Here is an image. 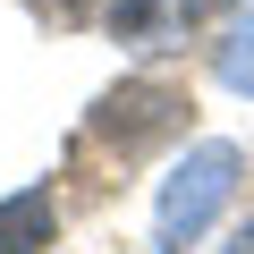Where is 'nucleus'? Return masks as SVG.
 Masks as SVG:
<instances>
[{
	"instance_id": "f257e3e1",
	"label": "nucleus",
	"mask_w": 254,
	"mask_h": 254,
	"mask_svg": "<svg viewBox=\"0 0 254 254\" xmlns=\"http://www.w3.org/2000/svg\"><path fill=\"white\" fill-rule=\"evenodd\" d=\"M237 144H195L178 170H170V187H161V246L153 254H187V237H203V220L229 203V187H237Z\"/></svg>"
},
{
	"instance_id": "20e7f679",
	"label": "nucleus",
	"mask_w": 254,
	"mask_h": 254,
	"mask_svg": "<svg viewBox=\"0 0 254 254\" xmlns=\"http://www.w3.org/2000/svg\"><path fill=\"white\" fill-rule=\"evenodd\" d=\"M220 76H229L237 93H254V17H246V26L220 43Z\"/></svg>"
},
{
	"instance_id": "f03ea898",
	"label": "nucleus",
	"mask_w": 254,
	"mask_h": 254,
	"mask_svg": "<svg viewBox=\"0 0 254 254\" xmlns=\"http://www.w3.org/2000/svg\"><path fill=\"white\" fill-rule=\"evenodd\" d=\"M178 93L170 85H119V93H102V110H93V136L102 144H119V153H144L153 136H170L178 127Z\"/></svg>"
},
{
	"instance_id": "7ed1b4c3",
	"label": "nucleus",
	"mask_w": 254,
	"mask_h": 254,
	"mask_svg": "<svg viewBox=\"0 0 254 254\" xmlns=\"http://www.w3.org/2000/svg\"><path fill=\"white\" fill-rule=\"evenodd\" d=\"M51 229H60L51 187H26V195L0 203V254H43V246H51Z\"/></svg>"
},
{
	"instance_id": "39448f33",
	"label": "nucleus",
	"mask_w": 254,
	"mask_h": 254,
	"mask_svg": "<svg viewBox=\"0 0 254 254\" xmlns=\"http://www.w3.org/2000/svg\"><path fill=\"white\" fill-rule=\"evenodd\" d=\"M220 254H254V220H246V229H237V237H229Z\"/></svg>"
}]
</instances>
